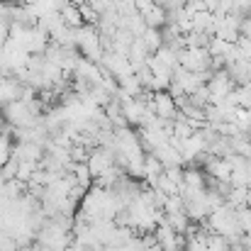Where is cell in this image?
<instances>
[{"label": "cell", "instance_id": "1", "mask_svg": "<svg viewBox=\"0 0 251 251\" xmlns=\"http://www.w3.org/2000/svg\"><path fill=\"white\" fill-rule=\"evenodd\" d=\"M142 20H144V25L151 27V29H164L168 25V12H166V7L154 5L151 10H147V12L142 15Z\"/></svg>", "mask_w": 251, "mask_h": 251}, {"label": "cell", "instance_id": "3", "mask_svg": "<svg viewBox=\"0 0 251 251\" xmlns=\"http://www.w3.org/2000/svg\"><path fill=\"white\" fill-rule=\"evenodd\" d=\"M142 42L147 44L149 54L159 51V49L164 47V39H161V29H151V27H147V29H144V34H142Z\"/></svg>", "mask_w": 251, "mask_h": 251}, {"label": "cell", "instance_id": "2", "mask_svg": "<svg viewBox=\"0 0 251 251\" xmlns=\"http://www.w3.org/2000/svg\"><path fill=\"white\" fill-rule=\"evenodd\" d=\"M59 17H61V22L66 25V27H71V29H81L83 27V17H81V12H78V7L76 5H61L59 7Z\"/></svg>", "mask_w": 251, "mask_h": 251}, {"label": "cell", "instance_id": "6", "mask_svg": "<svg viewBox=\"0 0 251 251\" xmlns=\"http://www.w3.org/2000/svg\"><path fill=\"white\" fill-rule=\"evenodd\" d=\"M66 2H69V5H76V7H81L85 0H66Z\"/></svg>", "mask_w": 251, "mask_h": 251}, {"label": "cell", "instance_id": "5", "mask_svg": "<svg viewBox=\"0 0 251 251\" xmlns=\"http://www.w3.org/2000/svg\"><path fill=\"white\" fill-rule=\"evenodd\" d=\"M154 5H161V7H168V5H171V0H154Z\"/></svg>", "mask_w": 251, "mask_h": 251}, {"label": "cell", "instance_id": "4", "mask_svg": "<svg viewBox=\"0 0 251 251\" xmlns=\"http://www.w3.org/2000/svg\"><path fill=\"white\" fill-rule=\"evenodd\" d=\"M132 2H134V10H137L139 15H144L147 10L154 7V0H132Z\"/></svg>", "mask_w": 251, "mask_h": 251}]
</instances>
